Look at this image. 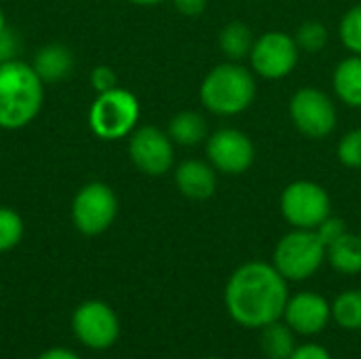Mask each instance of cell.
Instances as JSON below:
<instances>
[{
  "instance_id": "9",
  "label": "cell",
  "mask_w": 361,
  "mask_h": 359,
  "mask_svg": "<svg viewBox=\"0 0 361 359\" xmlns=\"http://www.w3.org/2000/svg\"><path fill=\"white\" fill-rule=\"evenodd\" d=\"M116 212H118L116 195L104 182H91L82 186L72 203V220L82 235L104 233L114 222Z\"/></svg>"
},
{
  "instance_id": "1",
  "label": "cell",
  "mask_w": 361,
  "mask_h": 359,
  "mask_svg": "<svg viewBox=\"0 0 361 359\" xmlns=\"http://www.w3.org/2000/svg\"><path fill=\"white\" fill-rule=\"evenodd\" d=\"M288 300V279L273 264L258 260L241 264L224 290L228 315L245 328H264L279 322Z\"/></svg>"
},
{
  "instance_id": "15",
  "label": "cell",
  "mask_w": 361,
  "mask_h": 359,
  "mask_svg": "<svg viewBox=\"0 0 361 359\" xmlns=\"http://www.w3.org/2000/svg\"><path fill=\"white\" fill-rule=\"evenodd\" d=\"M32 68L36 70L42 83H57L70 76L74 68V57L70 49L63 44H47L38 49V53L34 55Z\"/></svg>"
},
{
  "instance_id": "25",
  "label": "cell",
  "mask_w": 361,
  "mask_h": 359,
  "mask_svg": "<svg viewBox=\"0 0 361 359\" xmlns=\"http://www.w3.org/2000/svg\"><path fill=\"white\" fill-rule=\"evenodd\" d=\"M336 154L345 167L361 169V127L351 129L349 133H345V138H341Z\"/></svg>"
},
{
  "instance_id": "22",
  "label": "cell",
  "mask_w": 361,
  "mask_h": 359,
  "mask_svg": "<svg viewBox=\"0 0 361 359\" xmlns=\"http://www.w3.org/2000/svg\"><path fill=\"white\" fill-rule=\"evenodd\" d=\"M294 40H296L298 49L305 53H319L328 44V28L322 21L309 19L296 30Z\"/></svg>"
},
{
  "instance_id": "8",
  "label": "cell",
  "mask_w": 361,
  "mask_h": 359,
  "mask_svg": "<svg viewBox=\"0 0 361 359\" xmlns=\"http://www.w3.org/2000/svg\"><path fill=\"white\" fill-rule=\"evenodd\" d=\"M298 57L300 49L294 36L281 30H271L256 38L250 53V63L254 74L267 80H279L292 74L298 63Z\"/></svg>"
},
{
  "instance_id": "4",
  "label": "cell",
  "mask_w": 361,
  "mask_h": 359,
  "mask_svg": "<svg viewBox=\"0 0 361 359\" xmlns=\"http://www.w3.org/2000/svg\"><path fill=\"white\" fill-rule=\"evenodd\" d=\"M328 256V248L311 229H294L283 235L273 252V267L288 281H305L313 277Z\"/></svg>"
},
{
  "instance_id": "31",
  "label": "cell",
  "mask_w": 361,
  "mask_h": 359,
  "mask_svg": "<svg viewBox=\"0 0 361 359\" xmlns=\"http://www.w3.org/2000/svg\"><path fill=\"white\" fill-rule=\"evenodd\" d=\"M40 359H80V358H78V355H74V353H70V351H66V349H51V351L42 353Z\"/></svg>"
},
{
  "instance_id": "30",
  "label": "cell",
  "mask_w": 361,
  "mask_h": 359,
  "mask_svg": "<svg viewBox=\"0 0 361 359\" xmlns=\"http://www.w3.org/2000/svg\"><path fill=\"white\" fill-rule=\"evenodd\" d=\"M173 6L186 17H197L207 8V0H173Z\"/></svg>"
},
{
  "instance_id": "29",
  "label": "cell",
  "mask_w": 361,
  "mask_h": 359,
  "mask_svg": "<svg viewBox=\"0 0 361 359\" xmlns=\"http://www.w3.org/2000/svg\"><path fill=\"white\" fill-rule=\"evenodd\" d=\"M288 359H332V355L328 353V349H324L317 343H309L302 347H296L294 353Z\"/></svg>"
},
{
  "instance_id": "20",
  "label": "cell",
  "mask_w": 361,
  "mask_h": 359,
  "mask_svg": "<svg viewBox=\"0 0 361 359\" xmlns=\"http://www.w3.org/2000/svg\"><path fill=\"white\" fill-rule=\"evenodd\" d=\"M262 334H260V347L264 351V355L269 359H288L294 349H296V343H294V330L288 326V324H279V322H273L264 328H260Z\"/></svg>"
},
{
  "instance_id": "13",
  "label": "cell",
  "mask_w": 361,
  "mask_h": 359,
  "mask_svg": "<svg viewBox=\"0 0 361 359\" xmlns=\"http://www.w3.org/2000/svg\"><path fill=\"white\" fill-rule=\"evenodd\" d=\"M283 317L294 332L302 336H315L330 324L332 305H328V300L317 292H298L290 296Z\"/></svg>"
},
{
  "instance_id": "26",
  "label": "cell",
  "mask_w": 361,
  "mask_h": 359,
  "mask_svg": "<svg viewBox=\"0 0 361 359\" xmlns=\"http://www.w3.org/2000/svg\"><path fill=\"white\" fill-rule=\"evenodd\" d=\"M315 233L319 235V239L324 241V245L328 248V245H332L336 239H341L345 233H347V224H345V220H341V218H336V216H328L317 229H315Z\"/></svg>"
},
{
  "instance_id": "7",
  "label": "cell",
  "mask_w": 361,
  "mask_h": 359,
  "mask_svg": "<svg viewBox=\"0 0 361 359\" xmlns=\"http://www.w3.org/2000/svg\"><path fill=\"white\" fill-rule=\"evenodd\" d=\"M290 118L302 135L324 140L336 129L338 112L328 93L315 87H302L290 99Z\"/></svg>"
},
{
  "instance_id": "16",
  "label": "cell",
  "mask_w": 361,
  "mask_h": 359,
  "mask_svg": "<svg viewBox=\"0 0 361 359\" xmlns=\"http://www.w3.org/2000/svg\"><path fill=\"white\" fill-rule=\"evenodd\" d=\"M338 99L349 108H361V55H351L338 61L332 76Z\"/></svg>"
},
{
  "instance_id": "6",
  "label": "cell",
  "mask_w": 361,
  "mask_h": 359,
  "mask_svg": "<svg viewBox=\"0 0 361 359\" xmlns=\"http://www.w3.org/2000/svg\"><path fill=\"white\" fill-rule=\"evenodd\" d=\"M279 205L286 222L294 229L315 231L332 214L330 195L322 184L311 180H296L288 184L281 193Z\"/></svg>"
},
{
  "instance_id": "17",
  "label": "cell",
  "mask_w": 361,
  "mask_h": 359,
  "mask_svg": "<svg viewBox=\"0 0 361 359\" xmlns=\"http://www.w3.org/2000/svg\"><path fill=\"white\" fill-rule=\"evenodd\" d=\"M254 42V32L243 21H228L218 34V47L228 61H243L245 57L250 59Z\"/></svg>"
},
{
  "instance_id": "10",
  "label": "cell",
  "mask_w": 361,
  "mask_h": 359,
  "mask_svg": "<svg viewBox=\"0 0 361 359\" xmlns=\"http://www.w3.org/2000/svg\"><path fill=\"white\" fill-rule=\"evenodd\" d=\"M207 161L212 167L226 176H241L245 174L256 159L254 142L247 133L235 127H224L214 131L205 144Z\"/></svg>"
},
{
  "instance_id": "12",
  "label": "cell",
  "mask_w": 361,
  "mask_h": 359,
  "mask_svg": "<svg viewBox=\"0 0 361 359\" xmlns=\"http://www.w3.org/2000/svg\"><path fill=\"white\" fill-rule=\"evenodd\" d=\"M72 328L76 339L91 349H108L118 339V320L114 311L97 300L85 303L74 311Z\"/></svg>"
},
{
  "instance_id": "14",
  "label": "cell",
  "mask_w": 361,
  "mask_h": 359,
  "mask_svg": "<svg viewBox=\"0 0 361 359\" xmlns=\"http://www.w3.org/2000/svg\"><path fill=\"white\" fill-rule=\"evenodd\" d=\"M176 186L190 201H205L218 188V176L212 163L205 161H184L176 169Z\"/></svg>"
},
{
  "instance_id": "5",
  "label": "cell",
  "mask_w": 361,
  "mask_h": 359,
  "mask_svg": "<svg viewBox=\"0 0 361 359\" xmlns=\"http://www.w3.org/2000/svg\"><path fill=\"white\" fill-rule=\"evenodd\" d=\"M140 118L137 97L121 87L97 93L89 110L91 131L102 140H118L133 133Z\"/></svg>"
},
{
  "instance_id": "2",
  "label": "cell",
  "mask_w": 361,
  "mask_h": 359,
  "mask_svg": "<svg viewBox=\"0 0 361 359\" xmlns=\"http://www.w3.org/2000/svg\"><path fill=\"white\" fill-rule=\"evenodd\" d=\"M44 83L36 70L19 59L0 63V127L21 129L30 125L42 108Z\"/></svg>"
},
{
  "instance_id": "18",
  "label": "cell",
  "mask_w": 361,
  "mask_h": 359,
  "mask_svg": "<svg viewBox=\"0 0 361 359\" xmlns=\"http://www.w3.org/2000/svg\"><path fill=\"white\" fill-rule=\"evenodd\" d=\"M167 133H169L171 142L180 144V146H197V144H201V142H205L209 138L205 116L199 114V112H192V110L178 112L169 121Z\"/></svg>"
},
{
  "instance_id": "21",
  "label": "cell",
  "mask_w": 361,
  "mask_h": 359,
  "mask_svg": "<svg viewBox=\"0 0 361 359\" xmlns=\"http://www.w3.org/2000/svg\"><path fill=\"white\" fill-rule=\"evenodd\" d=\"M332 320L345 330H361V292L347 290L332 303Z\"/></svg>"
},
{
  "instance_id": "3",
  "label": "cell",
  "mask_w": 361,
  "mask_h": 359,
  "mask_svg": "<svg viewBox=\"0 0 361 359\" xmlns=\"http://www.w3.org/2000/svg\"><path fill=\"white\" fill-rule=\"evenodd\" d=\"M201 104L218 116H235L247 110L256 97L254 72L239 61L218 63L207 72L199 89Z\"/></svg>"
},
{
  "instance_id": "11",
  "label": "cell",
  "mask_w": 361,
  "mask_h": 359,
  "mask_svg": "<svg viewBox=\"0 0 361 359\" xmlns=\"http://www.w3.org/2000/svg\"><path fill=\"white\" fill-rule=\"evenodd\" d=\"M129 157L146 176H163L173 167V142L167 131L146 125L131 133Z\"/></svg>"
},
{
  "instance_id": "23",
  "label": "cell",
  "mask_w": 361,
  "mask_h": 359,
  "mask_svg": "<svg viewBox=\"0 0 361 359\" xmlns=\"http://www.w3.org/2000/svg\"><path fill=\"white\" fill-rule=\"evenodd\" d=\"M338 36L345 49H349L353 55H361V4L349 8L338 25Z\"/></svg>"
},
{
  "instance_id": "28",
  "label": "cell",
  "mask_w": 361,
  "mask_h": 359,
  "mask_svg": "<svg viewBox=\"0 0 361 359\" xmlns=\"http://www.w3.org/2000/svg\"><path fill=\"white\" fill-rule=\"evenodd\" d=\"M17 49H19V40H17V36L6 28V30L0 34V63L15 59Z\"/></svg>"
},
{
  "instance_id": "32",
  "label": "cell",
  "mask_w": 361,
  "mask_h": 359,
  "mask_svg": "<svg viewBox=\"0 0 361 359\" xmlns=\"http://www.w3.org/2000/svg\"><path fill=\"white\" fill-rule=\"evenodd\" d=\"M133 4H142V6H152V4H159V2H165V0H129Z\"/></svg>"
},
{
  "instance_id": "33",
  "label": "cell",
  "mask_w": 361,
  "mask_h": 359,
  "mask_svg": "<svg viewBox=\"0 0 361 359\" xmlns=\"http://www.w3.org/2000/svg\"><path fill=\"white\" fill-rule=\"evenodd\" d=\"M6 30V19H4V13H2V8H0V34Z\"/></svg>"
},
{
  "instance_id": "19",
  "label": "cell",
  "mask_w": 361,
  "mask_h": 359,
  "mask_svg": "<svg viewBox=\"0 0 361 359\" xmlns=\"http://www.w3.org/2000/svg\"><path fill=\"white\" fill-rule=\"evenodd\" d=\"M334 271L343 275H357L361 273V237L353 233H345L332 245H328V256Z\"/></svg>"
},
{
  "instance_id": "24",
  "label": "cell",
  "mask_w": 361,
  "mask_h": 359,
  "mask_svg": "<svg viewBox=\"0 0 361 359\" xmlns=\"http://www.w3.org/2000/svg\"><path fill=\"white\" fill-rule=\"evenodd\" d=\"M23 237V222L17 212L0 207V254L13 250Z\"/></svg>"
},
{
  "instance_id": "34",
  "label": "cell",
  "mask_w": 361,
  "mask_h": 359,
  "mask_svg": "<svg viewBox=\"0 0 361 359\" xmlns=\"http://www.w3.org/2000/svg\"><path fill=\"white\" fill-rule=\"evenodd\" d=\"M207 359H220V358H207Z\"/></svg>"
},
{
  "instance_id": "27",
  "label": "cell",
  "mask_w": 361,
  "mask_h": 359,
  "mask_svg": "<svg viewBox=\"0 0 361 359\" xmlns=\"http://www.w3.org/2000/svg\"><path fill=\"white\" fill-rule=\"evenodd\" d=\"M91 85H93V89L97 93H104V91L114 89L116 87V74H114V70L108 68V66L93 68V72H91Z\"/></svg>"
}]
</instances>
